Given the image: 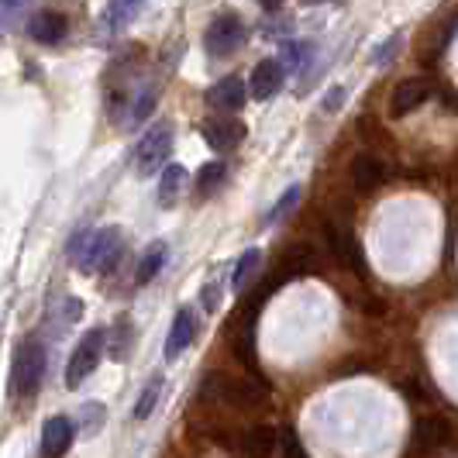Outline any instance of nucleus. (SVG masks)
I'll return each instance as SVG.
<instances>
[{"instance_id":"1","label":"nucleus","mask_w":458,"mask_h":458,"mask_svg":"<svg viewBox=\"0 0 458 458\" xmlns=\"http://www.w3.org/2000/svg\"><path fill=\"white\" fill-rule=\"evenodd\" d=\"M124 252V234L117 228L83 231L69 242V259L83 269V273H111L117 259Z\"/></svg>"},{"instance_id":"2","label":"nucleus","mask_w":458,"mask_h":458,"mask_svg":"<svg viewBox=\"0 0 458 458\" xmlns=\"http://www.w3.org/2000/svg\"><path fill=\"white\" fill-rule=\"evenodd\" d=\"M269 386L259 383V379H231L225 372H210L200 386V396L204 400H214V403H231V407H259L266 400Z\"/></svg>"},{"instance_id":"3","label":"nucleus","mask_w":458,"mask_h":458,"mask_svg":"<svg viewBox=\"0 0 458 458\" xmlns=\"http://www.w3.org/2000/svg\"><path fill=\"white\" fill-rule=\"evenodd\" d=\"M46 366H48L46 344L35 342V338H28V342L18 344L14 366H11V393H14V396H31V393H38L42 379H46Z\"/></svg>"},{"instance_id":"4","label":"nucleus","mask_w":458,"mask_h":458,"mask_svg":"<svg viewBox=\"0 0 458 458\" xmlns=\"http://www.w3.org/2000/svg\"><path fill=\"white\" fill-rule=\"evenodd\" d=\"M104 348H107V335H104V331H90V335H83V338H80V344L72 348V355H69V362H66V386L69 390H76V386H83V383L90 379L93 369L100 366Z\"/></svg>"},{"instance_id":"5","label":"nucleus","mask_w":458,"mask_h":458,"mask_svg":"<svg viewBox=\"0 0 458 458\" xmlns=\"http://www.w3.org/2000/svg\"><path fill=\"white\" fill-rule=\"evenodd\" d=\"M169 152H173V128L169 124H156L148 135L141 138L135 152V173L138 176H152L156 169H162L169 162Z\"/></svg>"},{"instance_id":"6","label":"nucleus","mask_w":458,"mask_h":458,"mask_svg":"<svg viewBox=\"0 0 458 458\" xmlns=\"http://www.w3.org/2000/svg\"><path fill=\"white\" fill-rule=\"evenodd\" d=\"M245 42V21L238 18V14H217L210 28H207L204 35V46L210 55H217V59H225L231 55L234 48Z\"/></svg>"},{"instance_id":"7","label":"nucleus","mask_w":458,"mask_h":458,"mask_svg":"<svg viewBox=\"0 0 458 458\" xmlns=\"http://www.w3.org/2000/svg\"><path fill=\"white\" fill-rule=\"evenodd\" d=\"M148 0H111L100 14V38H117L145 11Z\"/></svg>"},{"instance_id":"8","label":"nucleus","mask_w":458,"mask_h":458,"mask_svg":"<svg viewBox=\"0 0 458 458\" xmlns=\"http://www.w3.org/2000/svg\"><path fill=\"white\" fill-rule=\"evenodd\" d=\"M204 138L214 152H231L234 145H242L245 138V124L238 117H214L204 124Z\"/></svg>"},{"instance_id":"9","label":"nucleus","mask_w":458,"mask_h":458,"mask_svg":"<svg viewBox=\"0 0 458 458\" xmlns=\"http://www.w3.org/2000/svg\"><path fill=\"white\" fill-rule=\"evenodd\" d=\"M72 437H76V424L69 417H48L46 428H42V455H66L69 448H72Z\"/></svg>"},{"instance_id":"10","label":"nucleus","mask_w":458,"mask_h":458,"mask_svg":"<svg viewBox=\"0 0 458 458\" xmlns=\"http://www.w3.org/2000/svg\"><path fill=\"white\" fill-rule=\"evenodd\" d=\"M69 31V21L66 14H59V11H38L31 21H28V35L38 42V46H59L63 38H66Z\"/></svg>"},{"instance_id":"11","label":"nucleus","mask_w":458,"mask_h":458,"mask_svg":"<svg viewBox=\"0 0 458 458\" xmlns=\"http://www.w3.org/2000/svg\"><path fill=\"white\" fill-rule=\"evenodd\" d=\"M327 245H331V252H335V259H338L342 266H352L355 273H366V262H362V249H359L355 234H352L348 228L327 225Z\"/></svg>"},{"instance_id":"12","label":"nucleus","mask_w":458,"mask_h":458,"mask_svg":"<svg viewBox=\"0 0 458 458\" xmlns=\"http://www.w3.org/2000/svg\"><path fill=\"white\" fill-rule=\"evenodd\" d=\"M431 97V87H428V80H403L396 90H393L390 97V114L393 117H403V114H411V111H417L424 100Z\"/></svg>"},{"instance_id":"13","label":"nucleus","mask_w":458,"mask_h":458,"mask_svg":"<svg viewBox=\"0 0 458 458\" xmlns=\"http://www.w3.org/2000/svg\"><path fill=\"white\" fill-rule=\"evenodd\" d=\"M207 104L214 107V111H238L242 104H245V80L242 76H225V80H217L210 93H207Z\"/></svg>"},{"instance_id":"14","label":"nucleus","mask_w":458,"mask_h":458,"mask_svg":"<svg viewBox=\"0 0 458 458\" xmlns=\"http://www.w3.org/2000/svg\"><path fill=\"white\" fill-rule=\"evenodd\" d=\"M193 335H197V321H193V310L183 307L176 318H173V327H169V338H165V359L173 362V359H180L190 342H193Z\"/></svg>"},{"instance_id":"15","label":"nucleus","mask_w":458,"mask_h":458,"mask_svg":"<svg viewBox=\"0 0 458 458\" xmlns=\"http://www.w3.org/2000/svg\"><path fill=\"white\" fill-rule=\"evenodd\" d=\"M283 87V66L276 63V59H266V63H259L252 69V80H249V90H252L255 100H269L276 97Z\"/></svg>"},{"instance_id":"16","label":"nucleus","mask_w":458,"mask_h":458,"mask_svg":"<svg viewBox=\"0 0 458 458\" xmlns=\"http://www.w3.org/2000/svg\"><path fill=\"white\" fill-rule=\"evenodd\" d=\"M452 437V428H448V420H441V417H420L417 424H413V445L417 448H441L445 441Z\"/></svg>"},{"instance_id":"17","label":"nucleus","mask_w":458,"mask_h":458,"mask_svg":"<svg viewBox=\"0 0 458 458\" xmlns=\"http://www.w3.org/2000/svg\"><path fill=\"white\" fill-rule=\"evenodd\" d=\"M352 183L359 193H372L376 186L383 183V162L376 156H359L355 165H352Z\"/></svg>"},{"instance_id":"18","label":"nucleus","mask_w":458,"mask_h":458,"mask_svg":"<svg viewBox=\"0 0 458 458\" xmlns=\"http://www.w3.org/2000/svg\"><path fill=\"white\" fill-rule=\"evenodd\" d=\"M183 183H186V169L183 165H162V180H159V204L162 207H173L180 200V193H183Z\"/></svg>"},{"instance_id":"19","label":"nucleus","mask_w":458,"mask_h":458,"mask_svg":"<svg viewBox=\"0 0 458 458\" xmlns=\"http://www.w3.org/2000/svg\"><path fill=\"white\" fill-rule=\"evenodd\" d=\"M318 269V255L310 252L307 245H297L293 252L286 255V262H283V269L279 273L283 276H310Z\"/></svg>"},{"instance_id":"20","label":"nucleus","mask_w":458,"mask_h":458,"mask_svg":"<svg viewBox=\"0 0 458 458\" xmlns=\"http://www.w3.org/2000/svg\"><path fill=\"white\" fill-rule=\"evenodd\" d=\"M242 448L249 452V455H273L276 452V428H252L245 441H242Z\"/></svg>"},{"instance_id":"21","label":"nucleus","mask_w":458,"mask_h":458,"mask_svg":"<svg viewBox=\"0 0 458 458\" xmlns=\"http://www.w3.org/2000/svg\"><path fill=\"white\" fill-rule=\"evenodd\" d=\"M165 266V245L162 242H156L148 252H145V259L138 262V286H145V283H152L156 276H159V269Z\"/></svg>"},{"instance_id":"22","label":"nucleus","mask_w":458,"mask_h":458,"mask_svg":"<svg viewBox=\"0 0 458 458\" xmlns=\"http://www.w3.org/2000/svg\"><path fill=\"white\" fill-rule=\"evenodd\" d=\"M28 7H31V0H0V35L14 31L28 14Z\"/></svg>"},{"instance_id":"23","label":"nucleus","mask_w":458,"mask_h":458,"mask_svg":"<svg viewBox=\"0 0 458 458\" xmlns=\"http://www.w3.org/2000/svg\"><path fill=\"white\" fill-rule=\"evenodd\" d=\"M225 176H228V165L225 162H207L204 169L197 173V190L207 197V193H214L217 186L225 183Z\"/></svg>"},{"instance_id":"24","label":"nucleus","mask_w":458,"mask_h":458,"mask_svg":"<svg viewBox=\"0 0 458 458\" xmlns=\"http://www.w3.org/2000/svg\"><path fill=\"white\" fill-rule=\"evenodd\" d=\"M262 262V252L259 249H249V252L238 259V266H234V273H231V286L234 290H242L249 279H252V273H255V266Z\"/></svg>"},{"instance_id":"25","label":"nucleus","mask_w":458,"mask_h":458,"mask_svg":"<svg viewBox=\"0 0 458 458\" xmlns=\"http://www.w3.org/2000/svg\"><path fill=\"white\" fill-rule=\"evenodd\" d=\"M159 396H162V379L156 376L148 386H145V393L138 396V403H135V417L138 420H145V417H152V411H156V403H159Z\"/></svg>"},{"instance_id":"26","label":"nucleus","mask_w":458,"mask_h":458,"mask_svg":"<svg viewBox=\"0 0 458 458\" xmlns=\"http://www.w3.org/2000/svg\"><path fill=\"white\" fill-rule=\"evenodd\" d=\"M310 55H314V46L310 42H290V46L283 48V59H286V66L300 72V69L310 63Z\"/></svg>"},{"instance_id":"27","label":"nucleus","mask_w":458,"mask_h":458,"mask_svg":"<svg viewBox=\"0 0 458 458\" xmlns=\"http://www.w3.org/2000/svg\"><path fill=\"white\" fill-rule=\"evenodd\" d=\"M297 204H300V186H290V190L283 193V200H279V204L269 210L266 225H279V221H283V217H286V214H290V210H293Z\"/></svg>"},{"instance_id":"28","label":"nucleus","mask_w":458,"mask_h":458,"mask_svg":"<svg viewBox=\"0 0 458 458\" xmlns=\"http://www.w3.org/2000/svg\"><path fill=\"white\" fill-rule=\"evenodd\" d=\"M276 455H303V448H300L297 435L290 431V428H283V431H276Z\"/></svg>"},{"instance_id":"29","label":"nucleus","mask_w":458,"mask_h":458,"mask_svg":"<svg viewBox=\"0 0 458 458\" xmlns=\"http://www.w3.org/2000/svg\"><path fill=\"white\" fill-rule=\"evenodd\" d=\"M400 46V38H390V42H386V46L379 48V59H376V63H379V66H386V63H390L393 55H396V52H393V48Z\"/></svg>"},{"instance_id":"30","label":"nucleus","mask_w":458,"mask_h":458,"mask_svg":"<svg viewBox=\"0 0 458 458\" xmlns=\"http://www.w3.org/2000/svg\"><path fill=\"white\" fill-rule=\"evenodd\" d=\"M266 11H276V7H283V0H259Z\"/></svg>"},{"instance_id":"31","label":"nucleus","mask_w":458,"mask_h":458,"mask_svg":"<svg viewBox=\"0 0 458 458\" xmlns=\"http://www.w3.org/2000/svg\"><path fill=\"white\" fill-rule=\"evenodd\" d=\"M303 4H335V0H303Z\"/></svg>"}]
</instances>
